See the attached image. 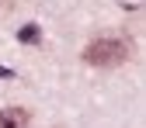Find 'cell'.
Returning <instances> with one entry per match:
<instances>
[{
  "mask_svg": "<svg viewBox=\"0 0 146 128\" xmlns=\"http://www.w3.org/2000/svg\"><path fill=\"white\" fill-rule=\"evenodd\" d=\"M122 7H129V11H136V7H143V0H118Z\"/></svg>",
  "mask_w": 146,
  "mask_h": 128,
  "instance_id": "cell-4",
  "label": "cell"
},
{
  "mask_svg": "<svg viewBox=\"0 0 146 128\" xmlns=\"http://www.w3.org/2000/svg\"><path fill=\"white\" fill-rule=\"evenodd\" d=\"M38 38H42V31L35 28V24H28V28H21V31H17V42H25V45H35Z\"/></svg>",
  "mask_w": 146,
  "mask_h": 128,
  "instance_id": "cell-3",
  "label": "cell"
},
{
  "mask_svg": "<svg viewBox=\"0 0 146 128\" xmlns=\"http://www.w3.org/2000/svg\"><path fill=\"white\" fill-rule=\"evenodd\" d=\"M31 114L25 107H7V111H0V128H28Z\"/></svg>",
  "mask_w": 146,
  "mask_h": 128,
  "instance_id": "cell-2",
  "label": "cell"
},
{
  "mask_svg": "<svg viewBox=\"0 0 146 128\" xmlns=\"http://www.w3.org/2000/svg\"><path fill=\"white\" fill-rule=\"evenodd\" d=\"M125 56H129V45H125L122 38H94L84 49V62L87 66H101V69L122 66Z\"/></svg>",
  "mask_w": 146,
  "mask_h": 128,
  "instance_id": "cell-1",
  "label": "cell"
}]
</instances>
